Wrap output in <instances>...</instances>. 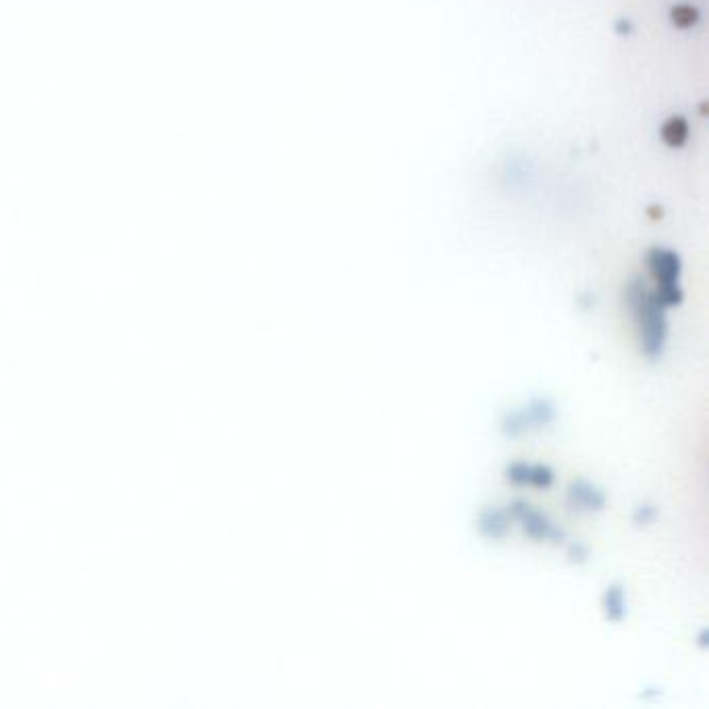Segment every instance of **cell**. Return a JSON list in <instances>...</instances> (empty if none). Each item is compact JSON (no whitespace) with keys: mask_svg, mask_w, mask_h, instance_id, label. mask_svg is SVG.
<instances>
[{"mask_svg":"<svg viewBox=\"0 0 709 709\" xmlns=\"http://www.w3.org/2000/svg\"><path fill=\"white\" fill-rule=\"evenodd\" d=\"M506 510L512 518V524H516L520 533L527 539L549 545H564L568 541V533L562 524H558L535 504L527 500H512Z\"/></svg>","mask_w":709,"mask_h":709,"instance_id":"cell-3","label":"cell"},{"mask_svg":"<svg viewBox=\"0 0 709 709\" xmlns=\"http://www.w3.org/2000/svg\"><path fill=\"white\" fill-rule=\"evenodd\" d=\"M566 506L572 514H599L608 506V493L589 479H574L566 487Z\"/></svg>","mask_w":709,"mask_h":709,"instance_id":"cell-5","label":"cell"},{"mask_svg":"<svg viewBox=\"0 0 709 709\" xmlns=\"http://www.w3.org/2000/svg\"><path fill=\"white\" fill-rule=\"evenodd\" d=\"M624 298L637 327L641 354L649 362L662 360L670 337L668 308L660 304V300L655 298V294L641 279H633L628 283Z\"/></svg>","mask_w":709,"mask_h":709,"instance_id":"cell-1","label":"cell"},{"mask_svg":"<svg viewBox=\"0 0 709 709\" xmlns=\"http://www.w3.org/2000/svg\"><path fill=\"white\" fill-rule=\"evenodd\" d=\"M601 610L603 618L610 624H622L628 618V591L622 583H612L606 587L601 597Z\"/></svg>","mask_w":709,"mask_h":709,"instance_id":"cell-7","label":"cell"},{"mask_svg":"<svg viewBox=\"0 0 709 709\" xmlns=\"http://www.w3.org/2000/svg\"><path fill=\"white\" fill-rule=\"evenodd\" d=\"M504 479L520 489H537L547 491L556 483V470L545 462H527L514 460L506 464Z\"/></svg>","mask_w":709,"mask_h":709,"instance_id":"cell-4","label":"cell"},{"mask_svg":"<svg viewBox=\"0 0 709 709\" xmlns=\"http://www.w3.org/2000/svg\"><path fill=\"white\" fill-rule=\"evenodd\" d=\"M568 543V541H566ZM566 558L572 562V564H587L589 558H591V549L587 543L583 541H572L566 545Z\"/></svg>","mask_w":709,"mask_h":709,"instance_id":"cell-9","label":"cell"},{"mask_svg":"<svg viewBox=\"0 0 709 709\" xmlns=\"http://www.w3.org/2000/svg\"><path fill=\"white\" fill-rule=\"evenodd\" d=\"M558 404L551 398H533L527 404L508 410L502 416L500 431L506 439H520L549 429L558 420Z\"/></svg>","mask_w":709,"mask_h":709,"instance_id":"cell-2","label":"cell"},{"mask_svg":"<svg viewBox=\"0 0 709 709\" xmlns=\"http://www.w3.org/2000/svg\"><path fill=\"white\" fill-rule=\"evenodd\" d=\"M512 518L506 508L487 506L477 516V531L487 541H504L512 531Z\"/></svg>","mask_w":709,"mask_h":709,"instance_id":"cell-6","label":"cell"},{"mask_svg":"<svg viewBox=\"0 0 709 709\" xmlns=\"http://www.w3.org/2000/svg\"><path fill=\"white\" fill-rule=\"evenodd\" d=\"M660 518V508L655 506V504H639L635 510H633V516H630V520H633V524L637 529H647L651 527V524L658 522Z\"/></svg>","mask_w":709,"mask_h":709,"instance_id":"cell-8","label":"cell"}]
</instances>
